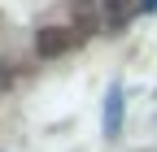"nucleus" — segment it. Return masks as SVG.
<instances>
[{
    "mask_svg": "<svg viewBox=\"0 0 157 152\" xmlns=\"http://www.w3.org/2000/svg\"><path fill=\"white\" fill-rule=\"evenodd\" d=\"M78 31L70 22H57V26H39L35 31V52L44 56V61H57V56H66L70 48H78Z\"/></svg>",
    "mask_w": 157,
    "mask_h": 152,
    "instance_id": "f257e3e1",
    "label": "nucleus"
},
{
    "mask_svg": "<svg viewBox=\"0 0 157 152\" xmlns=\"http://www.w3.org/2000/svg\"><path fill=\"white\" fill-rule=\"evenodd\" d=\"M101 22V13H96V0H70V26L78 31V39H87Z\"/></svg>",
    "mask_w": 157,
    "mask_h": 152,
    "instance_id": "f03ea898",
    "label": "nucleus"
},
{
    "mask_svg": "<svg viewBox=\"0 0 157 152\" xmlns=\"http://www.w3.org/2000/svg\"><path fill=\"white\" fill-rule=\"evenodd\" d=\"M131 13H135L131 0H105V26H109V31H127Z\"/></svg>",
    "mask_w": 157,
    "mask_h": 152,
    "instance_id": "7ed1b4c3",
    "label": "nucleus"
},
{
    "mask_svg": "<svg viewBox=\"0 0 157 152\" xmlns=\"http://www.w3.org/2000/svg\"><path fill=\"white\" fill-rule=\"evenodd\" d=\"M118 130V91H109V135Z\"/></svg>",
    "mask_w": 157,
    "mask_h": 152,
    "instance_id": "20e7f679",
    "label": "nucleus"
},
{
    "mask_svg": "<svg viewBox=\"0 0 157 152\" xmlns=\"http://www.w3.org/2000/svg\"><path fill=\"white\" fill-rule=\"evenodd\" d=\"M9 87H13V70L0 61V91H9Z\"/></svg>",
    "mask_w": 157,
    "mask_h": 152,
    "instance_id": "39448f33",
    "label": "nucleus"
},
{
    "mask_svg": "<svg viewBox=\"0 0 157 152\" xmlns=\"http://www.w3.org/2000/svg\"><path fill=\"white\" fill-rule=\"evenodd\" d=\"M140 5H144V9H157V0H140Z\"/></svg>",
    "mask_w": 157,
    "mask_h": 152,
    "instance_id": "423d86ee",
    "label": "nucleus"
}]
</instances>
